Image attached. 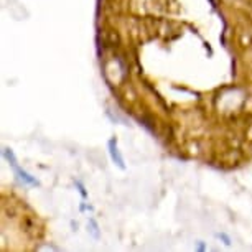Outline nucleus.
I'll use <instances>...</instances> for the list:
<instances>
[{"label": "nucleus", "mask_w": 252, "mask_h": 252, "mask_svg": "<svg viewBox=\"0 0 252 252\" xmlns=\"http://www.w3.org/2000/svg\"><path fill=\"white\" fill-rule=\"evenodd\" d=\"M5 155H7V158L10 160V163L13 165V168H15V172H17L18 175H20V178H22V180H25V182L32 183V185H35V183H36L35 180H33V178H30V177H28V175H27L25 172H22V170L18 168V165H17L15 158H13V155H12V154H8V150H5Z\"/></svg>", "instance_id": "f257e3e1"}, {"label": "nucleus", "mask_w": 252, "mask_h": 252, "mask_svg": "<svg viewBox=\"0 0 252 252\" xmlns=\"http://www.w3.org/2000/svg\"><path fill=\"white\" fill-rule=\"evenodd\" d=\"M109 147H111V155H112V158H114V160H117V165L121 166V168H124V161H122V158H121V155L117 154L116 142L111 140V142H109Z\"/></svg>", "instance_id": "f03ea898"}]
</instances>
